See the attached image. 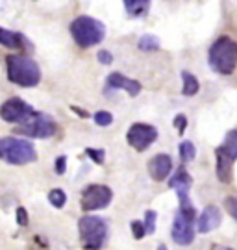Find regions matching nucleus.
Instances as JSON below:
<instances>
[{
  "instance_id": "1",
  "label": "nucleus",
  "mask_w": 237,
  "mask_h": 250,
  "mask_svg": "<svg viewBox=\"0 0 237 250\" xmlns=\"http://www.w3.org/2000/svg\"><path fill=\"white\" fill-rule=\"evenodd\" d=\"M210 65L215 73L228 76L237 67V43L228 36L219 37L210 48Z\"/></svg>"
},
{
  "instance_id": "2",
  "label": "nucleus",
  "mask_w": 237,
  "mask_h": 250,
  "mask_svg": "<svg viewBox=\"0 0 237 250\" xmlns=\"http://www.w3.org/2000/svg\"><path fill=\"white\" fill-rule=\"evenodd\" d=\"M8 78L20 87H36L41 80L39 65L26 56H8Z\"/></svg>"
},
{
  "instance_id": "3",
  "label": "nucleus",
  "mask_w": 237,
  "mask_h": 250,
  "mask_svg": "<svg viewBox=\"0 0 237 250\" xmlns=\"http://www.w3.org/2000/svg\"><path fill=\"white\" fill-rule=\"evenodd\" d=\"M0 159L9 165H26L37 159L36 147L20 137H2L0 139Z\"/></svg>"
},
{
  "instance_id": "4",
  "label": "nucleus",
  "mask_w": 237,
  "mask_h": 250,
  "mask_svg": "<svg viewBox=\"0 0 237 250\" xmlns=\"http://www.w3.org/2000/svg\"><path fill=\"white\" fill-rule=\"evenodd\" d=\"M71 34H73L76 45L82 48H89V46L99 45L104 36H106V26L102 24L100 20L87 15L74 19L71 24Z\"/></svg>"
},
{
  "instance_id": "5",
  "label": "nucleus",
  "mask_w": 237,
  "mask_h": 250,
  "mask_svg": "<svg viewBox=\"0 0 237 250\" xmlns=\"http://www.w3.org/2000/svg\"><path fill=\"white\" fill-rule=\"evenodd\" d=\"M78 231L83 250H100L108 237V226L100 217L85 215L78 221Z\"/></svg>"
},
{
  "instance_id": "6",
  "label": "nucleus",
  "mask_w": 237,
  "mask_h": 250,
  "mask_svg": "<svg viewBox=\"0 0 237 250\" xmlns=\"http://www.w3.org/2000/svg\"><path fill=\"white\" fill-rule=\"evenodd\" d=\"M15 132L34 139H48L58 132V124H56L54 119L50 115L36 111V115L32 119H28L26 122L19 124V128Z\"/></svg>"
},
{
  "instance_id": "7",
  "label": "nucleus",
  "mask_w": 237,
  "mask_h": 250,
  "mask_svg": "<svg viewBox=\"0 0 237 250\" xmlns=\"http://www.w3.org/2000/svg\"><path fill=\"white\" fill-rule=\"evenodd\" d=\"M113 198V191L108 185L93 184L87 185L82 191V198H80V206L83 212H97V210H104Z\"/></svg>"
},
{
  "instance_id": "8",
  "label": "nucleus",
  "mask_w": 237,
  "mask_h": 250,
  "mask_svg": "<svg viewBox=\"0 0 237 250\" xmlns=\"http://www.w3.org/2000/svg\"><path fill=\"white\" fill-rule=\"evenodd\" d=\"M34 115H36V110L22 98H9L0 106V119H4L6 122L22 124Z\"/></svg>"
},
{
  "instance_id": "9",
  "label": "nucleus",
  "mask_w": 237,
  "mask_h": 250,
  "mask_svg": "<svg viewBox=\"0 0 237 250\" xmlns=\"http://www.w3.org/2000/svg\"><path fill=\"white\" fill-rule=\"evenodd\" d=\"M158 139V130L150 124H143V122H136L132 124L126 134V141L130 147H134L137 152H143L150 147Z\"/></svg>"
},
{
  "instance_id": "10",
  "label": "nucleus",
  "mask_w": 237,
  "mask_h": 250,
  "mask_svg": "<svg viewBox=\"0 0 237 250\" xmlns=\"http://www.w3.org/2000/svg\"><path fill=\"white\" fill-rule=\"evenodd\" d=\"M173 239L178 245H191L195 239V230H193V221L187 219L182 212L176 213L173 222Z\"/></svg>"
},
{
  "instance_id": "11",
  "label": "nucleus",
  "mask_w": 237,
  "mask_h": 250,
  "mask_svg": "<svg viewBox=\"0 0 237 250\" xmlns=\"http://www.w3.org/2000/svg\"><path fill=\"white\" fill-rule=\"evenodd\" d=\"M173 169V159L169 154H158L148 161V173L156 182H163Z\"/></svg>"
},
{
  "instance_id": "12",
  "label": "nucleus",
  "mask_w": 237,
  "mask_h": 250,
  "mask_svg": "<svg viewBox=\"0 0 237 250\" xmlns=\"http://www.w3.org/2000/svg\"><path fill=\"white\" fill-rule=\"evenodd\" d=\"M106 83H108V87H111V89H122V91H126L130 96H137L141 93V83L137 82V80L126 78L124 74L120 73H111L108 76Z\"/></svg>"
},
{
  "instance_id": "13",
  "label": "nucleus",
  "mask_w": 237,
  "mask_h": 250,
  "mask_svg": "<svg viewBox=\"0 0 237 250\" xmlns=\"http://www.w3.org/2000/svg\"><path fill=\"white\" fill-rule=\"evenodd\" d=\"M220 221H222V217H220L219 208L217 206H208L200 213L198 221H197V230L200 231V233H208V231L219 228Z\"/></svg>"
},
{
  "instance_id": "14",
  "label": "nucleus",
  "mask_w": 237,
  "mask_h": 250,
  "mask_svg": "<svg viewBox=\"0 0 237 250\" xmlns=\"http://www.w3.org/2000/svg\"><path fill=\"white\" fill-rule=\"evenodd\" d=\"M217 176H219V180L222 184H228L232 182V157L224 152V148L219 147L217 148Z\"/></svg>"
},
{
  "instance_id": "15",
  "label": "nucleus",
  "mask_w": 237,
  "mask_h": 250,
  "mask_svg": "<svg viewBox=\"0 0 237 250\" xmlns=\"http://www.w3.org/2000/svg\"><path fill=\"white\" fill-rule=\"evenodd\" d=\"M130 17H143L150 9V0H122Z\"/></svg>"
},
{
  "instance_id": "16",
  "label": "nucleus",
  "mask_w": 237,
  "mask_h": 250,
  "mask_svg": "<svg viewBox=\"0 0 237 250\" xmlns=\"http://www.w3.org/2000/svg\"><path fill=\"white\" fill-rule=\"evenodd\" d=\"M24 43V39L17 32H9L6 28H0V45L8 46V48H20Z\"/></svg>"
},
{
  "instance_id": "17",
  "label": "nucleus",
  "mask_w": 237,
  "mask_h": 250,
  "mask_svg": "<svg viewBox=\"0 0 237 250\" xmlns=\"http://www.w3.org/2000/svg\"><path fill=\"white\" fill-rule=\"evenodd\" d=\"M193 184L191 176L189 173L185 171V169H180V171H176L174 176L171 178V182H169V187H173L174 191H180V189H189Z\"/></svg>"
},
{
  "instance_id": "18",
  "label": "nucleus",
  "mask_w": 237,
  "mask_h": 250,
  "mask_svg": "<svg viewBox=\"0 0 237 250\" xmlns=\"http://www.w3.org/2000/svg\"><path fill=\"white\" fill-rule=\"evenodd\" d=\"M182 80H183V89L182 93L185 96H193V95H197L198 93V80L193 76L191 73H187V71H183L182 73Z\"/></svg>"
},
{
  "instance_id": "19",
  "label": "nucleus",
  "mask_w": 237,
  "mask_h": 250,
  "mask_svg": "<svg viewBox=\"0 0 237 250\" xmlns=\"http://www.w3.org/2000/svg\"><path fill=\"white\" fill-rule=\"evenodd\" d=\"M224 152L228 154L232 159H237V130H230L224 137Z\"/></svg>"
},
{
  "instance_id": "20",
  "label": "nucleus",
  "mask_w": 237,
  "mask_h": 250,
  "mask_svg": "<svg viewBox=\"0 0 237 250\" xmlns=\"http://www.w3.org/2000/svg\"><path fill=\"white\" fill-rule=\"evenodd\" d=\"M137 46H139V50H143V52H152V50H158V48H159V39L156 36L146 34V36H143L139 39Z\"/></svg>"
},
{
  "instance_id": "21",
  "label": "nucleus",
  "mask_w": 237,
  "mask_h": 250,
  "mask_svg": "<svg viewBox=\"0 0 237 250\" xmlns=\"http://www.w3.org/2000/svg\"><path fill=\"white\" fill-rule=\"evenodd\" d=\"M48 202L52 204L54 208H63L67 204V194H65L63 189H52L48 193Z\"/></svg>"
},
{
  "instance_id": "22",
  "label": "nucleus",
  "mask_w": 237,
  "mask_h": 250,
  "mask_svg": "<svg viewBox=\"0 0 237 250\" xmlns=\"http://www.w3.org/2000/svg\"><path fill=\"white\" fill-rule=\"evenodd\" d=\"M195 156H197L195 145H193L191 141H182V145H180V157H182V161H193Z\"/></svg>"
},
{
  "instance_id": "23",
  "label": "nucleus",
  "mask_w": 237,
  "mask_h": 250,
  "mask_svg": "<svg viewBox=\"0 0 237 250\" xmlns=\"http://www.w3.org/2000/svg\"><path fill=\"white\" fill-rule=\"evenodd\" d=\"M93 120H95L97 126H110L111 122H113V115H111L110 111H97L93 115Z\"/></svg>"
},
{
  "instance_id": "24",
  "label": "nucleus",
  "mask_w": 237,
  "mask_h": 250,
  "mask_svg": "<svg viewBox=\"0 0 237 250\" xmlns=\"http://www.w3.org/2000/svg\"><path fill=\"white\" fill-rule=\"evenodd\" d=\"M156 219H158V213L154 210H148L145 213V228L146 233H154L156 231Z\"/></svg>"
},
{
  "instance_id": "25",
  "label": "nucleus",
  "mask_w": 237,
  "mask_h": 250,
  "mask_svg": "<svg viewBox=\"0 0 237 250\" xmlns=\"http://www.w3.org/2000/svg\"><path fill=\"white\" fill-rule=\"evenodd\" d=\"M85 154L91 157L97 165H102V163H104V156H106L104 148H85Z\"/></svg>"
},
{
  "instance_id": "26",
  "label": "nucleus",
  "mask_w": 237,
  "mask_h": 250,
  "mask_svg": "<svg viewBox=\"0 0 237 250\" xmlns=\"http://www.w3.org/2000/svg\"><path fill=\"white\" fill-rule=\"evenodd\" d=\"M132 233H134V237H136V239H143V237H145V233H146L145 222L132 221Z\"/></svg>"
},
{
  "instance_id": "27",
  "label": "nucleus",
  "mask_w": 237,
  "mask_h": 250,
  "mask_svg": "<svg viewBox=\"0 0 237 250\" xmlns=\"http://www.w3.org/2000/svg\"><path fill=\"white\" fill-rule=\"evenodd\" d=\"M224 208H226V212L230 213V217H234L237 221V198H234V196L224 198Z\"/></svg>"
},
{
  "instance_id": "28",
  "label": "nucleus",
  "mask_w": 237,
  "mask_h": 250,
  "mask_svg": "<svg viewBox=\"0 0 237 250\" xmlns=\"http://www.w3.org/2000/svg\"><path fill=\"white\" fill-rule=\"evenodd\" d=\"M54 171H56V174H65V171H67V156L56 157Z\"/></svg>"
},
{
  "instance_id": "29",
  "label": "nucleus",
  "mask_w": 237,
  "mask_h": 250,
  "mask_svg": "<svg viewBox=\"0 0 237 250\" xmlns=\"http://www.w3.org/2000/svg\"><path fill=\"white\" fill-rule=\"evenodd\" d=\"M174 126H176V130H178L180 134H183L185 128H187V117H185V115H176V119H174Z\"/></svg>"
},
{
  "instance_id": "30",
  "label": "nucleus",
  "mask_w": 237,
  "mask_h": 250,
  "mask_svg": "<svg viewBox=\"0 0 237 250\" xmlns=\"http://www.w3.org/2000/svg\"><path fill=\"white\" fill-rule=\"evenodd\" d=\"M97 58H99V61H100L102 65H111V63H113V56H111L110 50H100V52L97 54Z\"/></svg>"
},
{
  "instance_id": "31",
  "label": "nucleus",
  "mask_w": 237,
  "mask_h": 250,
  "mask_svg": "<svg viewBox=\"0 0 237 250\" xmlns=\"http://www.w3.org/2000/svg\"><path fill=\"white\" fill-rule=\"evenodd\" d=\"M17 222H19V226H26L28 224V213L22 206L17 208Z\"/></svg>"
},
{
  "instance_id": "32",
  "label": "nucleus",
  "mask_w": 237,
  "mask_h": 250,
  "mask_svg": "<svg viewBox=\"0 0 237 250\" xmlns=\"http://www.w3.org/2000/svg\"><path fill=\"white\" fill-rule=\"evenodd\" d=\"M211 250H232L228 247H222V245H211Z\"/></svg>"
},
{
  "instance_id": "33",
  "label": "nucleus",
  "mask_w": 237,
  "mask_h": 250,
  "mask_svg": "<svg viewBox=\"0 0 237 250\" xmlns=\"http://www.w3.org/2000/svg\"><path fill=\"white\" fill-rule=\"evenodd\" d=\"M71 110H73L74 113H78V115H82V117H87V113H85V111H82V110H80V108H74V106H73Z\"/></svg>"
},
{
  "instance_id": "34",
  "label": "nucleus",
  "mask_w": 237,
  "mask_h": 250,
  "mask_svg": "<svg viewBox=\"0 0 237 250\" xmlns=\"http://www.w3.org/2000/svg\"><path fill=\"white\" fill-rule=\"evenodd\" d=\"M158 250H169V249H167L165 245H159V247H158Z\"/></svg>"
}]
</instances>
